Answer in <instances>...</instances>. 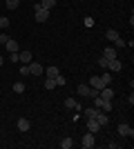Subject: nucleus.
Here are the masks:
<instances>
[{
  "mask_svg": "<svg viewBox=\"0 0 134 149\" xmlns=\"http://www.w3.org/2000/svg\"><path fill=\"white\" fill-rule=\"evenodd\" d=\"M94 107H98L101 111L109 113V111H112V100H105V98H101V96H96V98H94Z\"/></svg>",
  "mask_w": 134,
  "mask_h": 149,
  "instance_id": "nucleus-1",
  "label": "nucleus"
},
{
  "mask_svg": "<svg viewBox=\"0 0 134 149\" xmlns=\"http://www.w3.org/2000/svg\"><path fill=\"white\" fill-rule=\"evenodd\" d=\"M34 11H36V20H38V22H47V20H49V9H43L40 5H36Z\"/></svg>",
  "mask_w": 134,
  "mask_h": 149,
  "instance_id": "nucleus-2",
  "label": "nucleus"
},
{
  "mask_svg": "<svg viewBox=\"0 0 134 149\" xmlns=\"http://www.w3.org/2000/svg\"><path fill=\"white\" fill-rule=\"evenodd\" d=\"M116 131L121 134V136H125V138H132L134 136V129L130 127L128 123H119V127H116Z\"/></svg>",
  "mask_w": 134,
  "mask_h": 149,
  "instance_id": "nucleus-3",
  "label": "nucleus"
},
{
  "mask_svg": "<svg viewBox=\"0 0 134 149\" xmlns=\"http://www.w3.org/2000/svg\"><path fill=\"white\" fill-rule=\"evenodd\" d=\"M89 87H92V89H98V91H101V89H103V87H107V85L101 80V76H92V78H89Z\"/></svg>",
  "mask_w": 134,
  "mask_h": 149,
  "instance_id": "nucleus-4",
  "label": "nucleus"
},
{
  "mask_svg": "<svg viewBox=\"0 0 134 149\" xmlns=\"http://www.w3.org/2000/svg\"><path fill=\"white\" fill-rule=\"evenodd\" d=\"M45 69H43V65H40V62H29V76H40L43 74Z\"/></svg>",
  "mask_w": 134,
  "mask_h": 149,
  "instance_id": "nucleus-5",
  "label": "nucleus"
},
{
  "mask_svg": "<svg viewBox=\"0 0 134 149\" xmlns=\"http://www.w3.org/2000/svg\"><path fill=\"white\" fill-rule=\"evenodd\" d=\"M81 145H83L85 149H89V147H94V134L92 131H87L83 138H81Z\"/></svg>",
  "mask_w": 134,
  "mask_h": 149,
  "instance_id": "nucleus-6",
  "label": "nucleus"
},
{
  "mask_svg": "<svg viewBox=\"0 0 134 149\" xmlns=\"http://www.w3.org/2000/svg\"><path fill=\"white\" fill-rule=\"evenodd\" d=\"M32 60H34V54H32V51H22V54L18 51V62H22V65H29Z\"/></svg>",
  "mask_w": 134,
  "mask_h": 149,
  "instance_id": "nucleus-7",
  "label": "nucleus"
},
{
  "mask_svg": "<svg viewBox=\"0 0 134 149\" xmlns=\"http://www.w3.org/2000/svg\"><path fill=\"white\" fill-rule=\"evenodd\" d=\"M76 93H78V96H83V98H89V96H92V87H89V85H78Z\"/></svg>",
  "mask_w": 134,
  "mask_h": 149,
  "instance_id": "nucleus-8",
  "label": "nucleus"
},
{
  "mask_svg": "<svg viewBox=\"0 0 134 149\" xmlns=\"http://www.w3.org/2000/svg\"><path fill=\"white\" fill-rule=\"evenodd\" d=\"M123 69V62L119 60V58H114V60L107 62V71H121Z\"/></svg>",
  "mask_w": 134,
  "mask_h": 149,
  "instance_id": "nucleus-9",
  "label": "nucleus"
},
{
  "mask_svg": "<svg viewBox=\"0 0 134 149\" xmlns=\"http://www.w3.org/2000/svg\"><path fill=\"white\" fill-rule=\"evenodd\" d=\"M98 129H101V125H98V120H96V118H87V131L96 134Z\"/></svg>",
  "mask_w": 134,
  "mask_h": 149,
  "instance_id": "nucleus-10",
  "label": "nucleus"
},
{
  "mask_svg": "<svg viewBox=\"0 0 134 149\" xmlns=\"http://www.w3.org/2000/svg\"><path fill=\"white\" fill-rule=\"evenodd\" d=\"M5 49L9 51V54H16V51H18V42L9 38V40H7V42H5Z\"/></svg>",
  "mask_w": 134,
  "mask_h": 149,
  "instance_id": "nucleus-11",
  "label": "nucleus"
},
{
  "mask_svg": "<svg viewBox=\"0 0 134 149\" xmlns=\"http://www.w3.org/2000/svg\"><path fill=\"white\" fill-rule=\"evenodd\" d=\"M65 107H67V109H76V111H81V105L76 102V98H65Z\"/></svg>",
  "mask_w": 134,
  "mask_h": 149,
  "instance_id": "nucleus-12",
  "label": "nucleus"
},
{
  "mask_svg": "<svg viewBox=\"0 0 134 149\" xmlns=\"http://www.w3.org/2000/svg\"><path fill=\"white\" fill-rule=\"evenodd\" d=\"M103 58H107V60H114V58H119V54H116V49L107 47V49H103Z\"/></svg>",
  "mask_w": 134,
  "mask_h": 149,
  "instance_id": "nucleus-13",
  "label": "nucleus"
},
{
  "mask_svg": "<svg viewBox=\"0 0 134 149\" xmlns=\"http://www.w3.org/2000/svg\"><path fill=\"white\" fill-rule=\"evenodd\" d=\"M98 96H101V98H105V100H112V98H114V91H112V89H109V85H107V87L101 89V93H98Z\"/></svg>",
  "mask_w": 134,
  "mask_h": 149,
  "instance_id": "nucleus-14",
  "label": "nucleus"
},
{
  "mask_svg": "<svg viewBox=\"0 0 134 149\" xmlns=\"http://www.w3.org/2000/svg\"><path fill=\"white\" fill-rule=\"evenodd\" d=\"M96 120H98V125H101V127H103V125H109V116H107L105 111H98V113H96Z\"/></svg>",
  "mask_w": 134,
  "mask_h": 149,
  "instance_id": "nucleus-15",
  "label": "nucleus"
},
{
  "mask_svg": "<svg viewBox=\"0 0 134 149\" xmlns=\"http://www.w3.org/2000/svg\"><path fill=\"white\" fill-rule=\"evenodd\" d=\"M16 125H18V129H20V131H29V127H32V123H29L27 118H20Z\"/></svg>",
  "mask_w": 134,
  "mask_h": 149,
  "instance_id": "nucleus-16",
  "label": "nucleus"
},
{
  "mask_svg": "<svg viewBox=\"0 0 134 149\" xmlns=\"http://www.w3.org/2000/svg\"><path fill=\"white\" fill-rule=\"evenodd\" d=\"M43 74L47 76V78H56V76L60 74V71H58V67H47V69L43 71Z\"/></svg>",
  "mask_w": 134,
  "mask_h": 149,
  "instance_id": "nucleus-17",
  "label": "nucleus"
},
{
  "mask_svg": "<svg viewBox=\"0 0 134 149\" xmlns=\"http://www.w3.org/2000/svg\"><path fill=\"white\" fill-rule=\"evenodd\" d=\"M98 111H101L98 107H87V109H85V118H96Z\"/></svg>",
  "mask_w": 134,
  "mask_h": 149,
  "instance_id": "nucleus-18",
  "label": "nucleus"
},
{
  "mask_svg": "<svg viewBox=\"0 0 134 149\" xmlns=\"http://www.w3.org/2000/svg\"><path fill=\"white\" fill-rule=\"evenodd\" d=\"M105 38H107L109 42H114L116 38H119V31H114V29H107V31H105Z\"/></svg>",
  "mask_w": 134,
  "mask_h": 149,
  "instance_id": "nucleus-19",
  "label": "nucleus"
},
{
  "mask_svg": "<svg viewBox=\"0 0 134 149\" xmlns=\"http://www.w3.org/2000/svg\"><path fill=\"white\" fill-rule=\"evenodd\" d=\"M60 147L63 149H72L74 147V140H72V138H63V140H60Z\"/></svg>",
  "mask_w": 134,
  "mask_h": 149,
  "instance_id": "nucleus-20",
  "label": "nucleus"
},
{
  "mask_svg": "<svg viewBox=\"0 0 134 149\" xmlns=\"http://www.w3.org/2000/svg\"><path fill=\"white\" fill-rule=\"evenodd\" d=\"M38 5H40V7H43V9H51V7L56 5V0H40Z\"/></svg>",
  "mask_w": 134,
  "mask_h": 149,
  "instance_id": "nucleus-21",
  "label": "nucleus"
},
{
  "mask_svg": "<svg viewBox=\"0 0 134 149\" xmlns=\"http://www.w3.org/2000/svg\"><path fill=\"white\" fill-rule=\"evenodd\" d=\"M45 89H56V80H54V78H45Z\"/></svg>",
  "mask_w": 134,
  "mask_h": 149,
  "instance_id": "nucleus-22",
  "label": "nucleus"
},
{
  "mask_svg": "<svg viewBox=\"0 0 134 149\" xmlns=\"http://www.w3.org/2000/svg\"><path fill=\"white\" fill-rule=\"evenodd\" d=\"M54 80H56V87H63L65 82H67V78H65V76H63V74H58V76H56V78H54Z\"/></svg>",
  "mask_w": 134,
  "mask_h": 149,
  "instance_id": "nucleus-23",
  "label": "nucleus"
},
{
  "mask_svg": "<svg viewBox=\"0 0 134 149\" xmlns=\"http://www.w3.org/2000/svg\"><path fill=\"white\" fill-rule=\"evenodd\" d=\"M11 89H13V91H16V93H22V91H25L27 87H25V82H16V85H13Z\"/></svg>",
  "mask_w": 134,
  "mask_h": 149,
  "instance_id": "nucleus-24",
  "label": "nucleus"
},
{
  "mask_svg": "<svg viewBox=\"0 0 134 149\" xmlns=\"http://www.w3.org/2000/svg\"><path fill=\"white\" fill-rule=\"evenodd\" d=\"M18 5H20V0H7V9H18Z\"/></svg>",
  "mask_w": 134,
  "mask_h": 149,
  "instance_id": "nucleus-25",
  "label": "nucleus"
},
{
  "mask_svg": "<svg viewBox=\"0 0 134 149\" xmlns=\"http://www.w3.org/2000/svg\"><path fill=\"white\" fill-rule=\"evenodd\" d=\"M107 62H109L107 58H103V56H101V58H98V67H101V69H107Z\"/></svg>",
  "mask_w": 134,
  "mask_h": 149,
  "instance_id": "nucleus-26",
  "label": "nucleus"
},
{
  "mask_svg": "<svg viewBox=\"0 0 134 149\" xmlns=\"http://www.w3.org/2000/svg\"><path fill=\"white\" fill-rule=\"evenodd\" d=\"M114 45H116V47H119V49H123V47H125V40H123V38L119 36V38H116V40H114Z\"/></svg>",
  "mask_w": 134,
  "mask_h": 149,
  "instance_id": "nucleus-27",
  "label": "nucleus"
},
{
  "mask_svg": "<svg viewBox=\"0 0 134 149\" xmlns=\"http://www.w3.org/2000/svg\"><path fill=\"white\" fill-rule=\"evenodd\" d=\"M7 27H9V18H2V16H0V29H7Z\"/></svg>",
  "mask_w": 134,
  "mask_h": 149,
  "instance_id": "nucleus-28",
  "label": "nucleus"
},
{
  "mask_svg": "<svg viewBox=\"0 0 134 149\" xmlns=\"http://www.w3.org/2000/svg\"><path fill=\"white\" fill-rule=\"evenodd\" d=\"M101 80L105 82V85H112V76H109V74H103V76H101Z\"/></svg>",
  "mask_w": 134,
  "mask_h": 149,
  "instance_id": "nucleus-29",
  "label": "nucleus"
},
{
  "mask_svg": "<svg viewBox=\"0 0 134 149\" xmlns=\"http://www.w3.org/2000/svg\"><path fill=\"white\" fill-rule=\"evenodd\" d=\"M20 74H22V76H29V65H22V67H20Z\"/></svg>",
  "mask_w": 134,
  "mask_h": 149,
  "instance_id": "nucleus-30",
  "label": "nucleus"
},
{
  "mask_svg": "<svg viewBox=\"0 0 134 149\" xmlns=\"http://www.w3.org/2000/svg\"><path fill=\"white\" fill-rule=\"evenodd\" d=\"M7 40H9V36H7V33H0V45H5Z\"/></svg>",
  "mask_w": 134,
  "mask_h": 149,
  "instance_id": "nucleus-31",
  "label": "nucleus"
},
{
  "mask_svg": "<svg viewBox=\"0 0 134 149\" xmlns=\"http://www.w3.org/2000/svg\"><path fill=\"white\" fill-rule=\"evenodd\" d=\"M9 60H11V62H18V51H16V54H11V56H9Z\"/></svg>",
  "mask_w": 134,
  "mask_h": 149,
  "instance_id": "nucleus-32",
  "label": "nucleus"
},
{
  "mask_svg": "<svg viewBox=\"0 0 134 149\" xmlns=\"http://www.w3.org/2000/svg\"><path fill=\"white\" fill-rule=\"evenodd\" d=\"M2 62H5V60H2V56H0V65H2Z\"/></svg>",
  "mask_w": 134,
  "mask_h": 149,
  "instance_id": "nucleus-33",
  "label": "nucleus"
}]
</instances>
